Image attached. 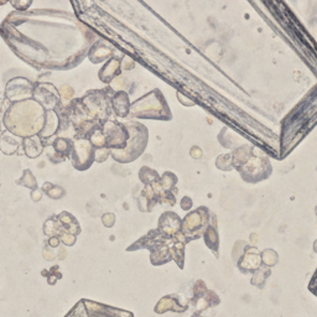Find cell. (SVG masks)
<instances>
[{"label":"cell","instance_id":"cell-15","mask_svg":"<svg viewBox=\"0 0 317 317\" xmlns=\"http://www.w3.org/2000/svg\"><path fill=\"white\" fill-rule=\"evenodd\" d=\"M161 181H163V182H175V181H176V178H175V176H174V177L171 178V180H169V181H168V177H166V175H164V176L161 177ZM161 186H163L164 188H170V187H171V186H172V183H170L169 186L166 185V183H165V185H161Z\"/></svg>","mask_w":317,"mask_h":317},{"label":"cell","instance_id":"cell-11","mask_svg":"<svg viewBox=\"0 0 317 317\" xmlns=\"http://www.w3.org/2000/svg\"><path fill=\"white\" fill-rule=\"evenodd\" d=\"M139 177H140L141 182H144L145 185H152V183L157 182L158 181V175L155 170L148 168V166H144L141 168L140 172H139Z\"/></svg>","mask_w":317,"mask_h":317},{"label":"cell","instance_id":"cell-7","mask_svg":"<svg viewBox=\"0 0 317 317\" xmlns=\"http://www.w3.org/2000/svg\"><path fill=\"white\" fill-rule=\"evenodd\" d=\"M40 138H41L40 135H33L24 140V151L29 157H38L44 150V145Z\"/></svg>","mask_w":317,"mask_h":317},{"label":"cell","instance_id":"cell-5","mask_svg":"<svg viewBox=\"0 0 317 317\" xmlns=\"http://www.w3.org/2000/svg\"><path fill=\"white\" fill-rule=\"evenodd\" d=\"M34 97L41 106L53 108L58 103V93L50 83H42L34 87Z\"/></svg>","mask_w":317,"mask_h":317},{"label":"cell","instance_id":"cell-10","mask_svg":"<svg viewBox=\"0 0 317 317\" xmlns=\"http://www.w3.org/2000/svg\"><path fill=\"white\" fill-rule=\"evenodd\" d=\"M53 149L57 152V155H69L70 152H72L73 148V141L69 140V139H64V138H58L53 141Z\"/></svg>","mask_w":317,"mask_h":317},{"label":"cell","instance_id":"cell-1","mask_svg":"<svg viewBox=\"0 0 317 317\" xmlns=\"http://www.w3.org/2000/svg\"><path fill=\"white\" fill-rule=\"evenodd\" d=\"M129 132V139L125 148L113 150L112 156L119 163H130L141 155L148 143V130L140 123H126Z\"/></svg>","mask_w":317,"mask_h":317},{"label":"cell","instance_id":"cell-3","mask_svg":"<svg viewBox=\"0 0 317 317\" xmlns=\"http://www.w3.org/2000/svg\"><path fill=\"white\" fill-rule=\"evenodd\" d=\"M102 132L106 138V146L112 150L125 148L129 139V132L125 124L118 121H106L102 124Z\"/></svg>","mask_w":317,"mask_h":317},{"label":"cell","instance_id":"cell-13","mask_svg":"<svg viewBox=\"0 0 317 317\" xmlns=\"http://www.w3.org/2000/svg\"><path fill=\"white\" fill-rule=\"evenodd\" d=\"M16 183H18V185L25 186V187H27V188L38 189V182H36V178L34 177L33 174H31L30 170H26V171H24V175H22V177L20 178V180Z\"/></svg>","mask_w":317,"mask_h":317},{"label":"cell","instance_id":"cell-2","mask_svg":"<svg viewBox=\"0 0 317 317\" xmlns=\"http://www.w3.org/2000/svg\"><path fill=\"white\" fill-rule=\"evenodd\" d=\"M165 106V101L160 96L158 89L149 93L145 97L140 98L139 101L130 106V113L134 117L139 118H163L160 114L161 109Z\"/></svg>","mask_w":317,"mask_h":317},{"label":"cell","instance_id":"cell-6","mask_svg":"<svg viewBox=\"0 0 317 317\" xmlns=\"http://www.w3.org/2000/svg\"><path fill=\"white\" fill-rule=\"evenodd\" d=\"M112 107L114 113L119 117H125L130 110L129 98L125 92H118L112 99Z\"/></svg>","mask_w":317,"mask_h":317},{"label":"cell","instance_id":"cell-12","mask_svg":"<svg viewBox=\"0 0 317 317\" xmlns=\"http://www.w3.org/2000/svg\"><path fill=\"white\" fill-rule=\"evenodd\" d=\"M42 191L47 195V196L53 198V200H59L61 197L65 196V189L59 186H55L52 183L46 182L42 186Z\"/></svg>","mask_w":317,"mask_h":317},{"label":"cell","instance_id":"cell-4","mask_svg":"<svg viewBox=\"0 0 317 317\" xmlns=\"http://www.w3.org/2000/svg\"><path fill=\"white\" fill-rule=\"evenodd\" d=\"M96 148L92 145L88 138H79L73 141L72 161L77 170H87L94 161Z\"/></svg>","mask_w":317,"mask_h":317},{"label":"cell","instance_id":"cell-9","mask_svg":"<svg viewBox=\"0 0 317 317\" xmlns=\"http://www.w3.org/2000/svg\"><path fill=\"white\" fill-rule=\"evenodd\" d=\"M59 126V119L58 115L56 114L53 110H49L46 113V119H45V125L44 129L41 130V138H49L51 135H53L56 133V130Z\"/></svg>","mask_w":317,"mask_h":317},{"label":"cell","instance_id":"cell-14","mask_svg":"<svg viewBox=\"0 0 317 317\" xmlns=\"http://www.w3.org/2000/svg\"><path fill=\"white\" fill-rule=\"evenodd\" d=\"M2 139L3 140H5V143H7V146L0 149L2 151H4L7 155H11L14 151H16V149H18V146H19V143L15 140V138L5 134V135H3Z\"/></svg>","mask_w":317,"mask_h":317},{"label":"cell","instance_id":"cell-8","mask_svg":"<svg viewBox=\"0 0 317 317\" xmlns=\"http://www.w3.org/2000/svg\"><path fill=\"white\" fill-rule=\"evenodd\" d=\"M120 73V59L112 58L99 72V77L106 83H109L115 76Z\"/></svg>","mask_w":317,"mask_h":317}]
</instances>
